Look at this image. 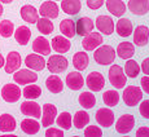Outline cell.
I'll list each match as a JSON object with an SVG mask.
<instances>
[{"instance_id": "obj_1", "label": "cell", "mask_w": 149, "mask_h": 137, "mask_svg": "<svg viewBox=\"0 0 149 137\" xmlns=\"http://www.w3.org/2000/svg\"><path fill=\"white\" fill-rule=\"evenodd\" d=\"M116 58V51L110 45H99L93 53V60L99 65H110Z\"/></svg>"}, {"instance_id": "obj_2", "label": "cell", "mask_w": 149, "mask_h": 137, "mask_svg": "<svg viewBox=\"0 0 149 137\" xmlns=\"http://www.w3.org/2000/svg\"><path fill=\"white\" fill-rule=\"evenodd\" d=\"M143 98V92L141 88L136 87V85H128L123 91V101L127 106H135L139 105Z\"/></svg>"}, {"instance_id": "obj_3", "label": "cell", "mask_w": 149, "mask_h": 137, "mask_svg": "<svg viewBox=\"0 0 149 137\" xmlns=\"http://www.w3.org/2000/svg\"><path fill=\"white\" fill-rule=\"evenodd\" d=\"M109 82L117 89L123 88L126 85L127 78H126V74L123 73V68L121 66H118V65L110 66V68H109Z\"/></svg>"}, {"instance_id": "obj_4", "label": "cell", "mask_w": 149, "mask_h": 137, "mask_svg": "<svg viewBox=\"0 0 149 137\" xmlns=\"http://www.w3.org/2000/svg\"><path fill=\"white\" fill-rule=\"evenodd\" d=\"M68 60L61 55H53L48 58V62H45V66L52 74H60L68 68Z\"/></svg>"}, {"instance_id": "obj_5", "label": "cell", "mask_w": 149, "mask_h": 137, "mask_svg": "<svg viewBox=\"0 0 149 137\" xmlns=\"http://www.w3.org/2000/svg\"><path fill=\"white\" fill-rule=\"evenodd\" d=\"M21 89L17 84H5L4 87L1 88V97L4 101L7 102H17L21 97Z\"/></svg>"}, {"instance_id": "obj_6", "label": "cell", "mask_w": 149, "mask_h": 137, "mask_svg": "<svg viewBox=\"0 0 149 137\" xmlns=\"http://www.w3.org/2000/svg\"><path fill=\"white\" fill-rule=\"evenodd\" d=\"M86 85L93 92H99L104 88L105 85V79L102 76L101 73L99 71H92L91 74H88L87 79H86Z\"/></svg>"}, {"instance_id": "obj_7", "label": "cell", "mask_w": 149, "mask_h": 137, "mask_svg": "<svg viewBox=\"0 0 149 137\" xmlns=\"http://www.w3.org/2000/svg\"><path fill=\"white\" fill-rule=\"evenodd\" d=\"M134 125H135V118H134V115H131V114H125V115H122L121 118L117 120L116 129H117V132L121 133V135H126V133L132 131Z\"/></svg>"}, {"instance_id": "obj_8", "label": "cell", "mask_w": 149, "mask_h": 137, "mask_svg": "<svg viewBox=\"0 0 149 137\" xmlns=\"http://www.w3.org/2000/svg\"><path fill=\"white\" fill-rule=\"evenodd\" d=\"M13 80L17 84H30V83H35L38 80V74L34 71L27 70V68H22L18 70L16 74H13Z\"/></svg>"}, {"instance_id": "obj_9", "label": "cell", "mask_w": 149, "mask_h": 137, "mask_svg": "<svg viewBox=\"0 0 149 137\" xmlns=\"http://www.w3.org/2000/svg\"><path fill=\"white\" fill-rule=\"evenodd\" d=\"M95 118H96L97 123L105 128L110 127L114 123V113L110 109H107V107H102V109L97 110Z\"/></svg>"}, {"instance_id": "obj_10", "label": "cell", "mask_w": 149, "mask_h": 137, "mask_svg": "<svg viewBox=\"0 0 149 137\" xmlns=\"http://www.w3.org/2000/svg\"><path fill=\"white\" fill-rule=\"evenodd\" d=\"M102 43V36L100 33H92L91 31L88 35H86L82 40V47L86 51H95L99 45Z\"/></svg>"}, {"instance_id": "obj_11", "label": "cell", "mask_w": 149, "mask_h": 137, "mask_svg": "<svg viewBox=\"0 0 149 137\" xmlns=\"http://www.w3.org/2000/svg\"><path fill=\"white\" fill-rule=\"evenodd\" d=\"M21 66V56L18 52H10L8 53L7 60L4 62V70L7 74H13Z\"/></svg>"}, {"instance_id": "obj_12", "label": "cell", "mask_w": 149, "mask_h": 137, "mask_svg": "<svg viewBox=\"0 0 149 137\" xmlns=\"http://www.w3.org/2000/svg\"><path fill=\"white\" fill-rule=\"evenodd\" d=\"M96 27L99 33L105 35H111L114 31V21L109 16H99L96 18Z\"/></svg>"}, {"instance_id": "obj_13", "label": "cell", "mask_w": 149, "mask_h": 137, "mask_svg": "<svg viewBox=\"0 0 149 137\" xmlns=\"http://www.w3.org/2000/svg\"><path fill=\"white\" fill-rule=\"evenodd\" d=\"M127 7L131 13L136 16H144L149 12V0H128Z\"/></svg>"}, {"instance_id": "obj_14", "label": "cell", "mask_w": 149, "mask_h": 137, "mask_svg": "<svg viewBox=\"0 0 149 137\" xmlns=\"http://www.w3.org/2000/svg\"><path fill=\"white\" fill-rule=\"evenodd\" d=\"M57 115V109L56 106L52 104H45L43 106V114H42V125L43 127H47L48 125H52L54 119Z\"/></svg>"}, {"instance_id": "obj_15", "label": "cell", "mask_w": 149, "mask_h": 137, "mask_svg": "<svg viewBox=\"0 0 149 137\" xmlns=\"http://www.w3.org/2000/svg\"><path fill=\"white\" fill-rule=\"evenodd\" d=\"M58 5L54 1H44L39 8V14L45 18H57L58 17Z\"/></svg>"}, {"instance_id": "obj_16", "label": "cell", "mask_w": 149, "mask_h": 137, "mask_svg": "<svg viewBox=\"0 0 149 137\" xmlns=\"http://www.w3.org/2000/svg\"><path fill=\"white\" fill-rule=\"evenodd\" d=\"M21 113L24 115L31 116V118H40L42 116V109L36 102L34 101H25L21 104Z\"/></svg>"}, {"instance_id": "obj_17", "label": "cell", "mask_w": 149, "mask_h": 137, "mask_svg": "<svg viewBox=\"0 0 149 137\" xmlns=\"http://www.w3.org/2000/svg\"><path fill=\"white\" fill-rule=\"evenodd\" d=\"M134 33V43L139 47H144V45L148 44L149 40V28L144 25H140L135 28Z\"/></svg>"}, {"instance_id": "obj_18", "label": "cell", "mask_w": 149, "mask_h": 137, "mask_svg": "<svg viewBox=\"0 0 149 137\" xmlns=\"http://www.w3.org/2000/svg\"><path fill=\"white\" fill-rule=\"evenodd\" d=\"M93 27H95V25H93L92 19L88 17H82L75 24V33L81 36H86L93 30Z\"/></svg>"}, {"instance_id": "obj_19", "label": "cell", "mask_w": 149, "mask_h": 137, "mask_svg": "<svg viewBox=\"0 0 149 137\" xmlns=\"http://www.w3.org/2000/svg\"><path fill=\"white\" fill-rule=\"evenodd\" d=\"M25 65L31 68V70L35 71H40L45 67V61L42 57V55H36V53H33V55H29L25 58Z\"/></svg>"}, {"instance_id": "obj_20", "label": "cell", "mask_w": 149, "mask_h": 137, "mask_svg": "<svg viewBox=\"0 0 149 137\" xmlns=\"http://www.w3.org/2000/svg\"><path fill=\"white\" fill-rule=\"evenodd\" d=\"M66 85L73 91H79L84 85V79L79 71L69 73L66 76Z\"/></svg>"}, {"instance_id": "obj_21", "label": "cell", "mask_w": 149, "mask_h": 137, "mask_svg": "<svg viewBox=\"0 0 149 137\" xmlns=\"http://www.w3.org/2000/svg\"><path fill=\"white\" fill-rule=\"evenodd\" d=\"M114 28L117 30L118 35L122 36V38H127V36H130L134 31L132 22H131L128 18H121V17H119L118 22H117V25L114 26Z\"/></svg>"}, {"instance_id": "obj_22", "label": "cell", "mask_w": 149, "mask_h": 137, "mask_svg": "<svg viewBox=\"0 0 149 137\" xmlns=\"http://www.w3.org/2000/svg\"><path fill=\"white\" fill-rule=\"evenodd\" d=\"M33 51L42 56H48L51 53V43L44 36H38L33 43Z\"/></svg>"}, {"instance_id": "obj_23", "label": "cell", "mask_w": 149, "mask_h": 137, "mask_svg": "<svg viewBox=\"0 0 149 137\" xmlns=\"http://www.w3.org/2000/svg\"><path fill=\"white\" fill-rule=\"evenodd\" d=\"M51 44H52L51 47H52L57 53H66L71 47L70 42H69V38H66V36H61V35L54 36L52 39V42H51Z\"/></svg>"}, {"instance_id": "obj_24", "label": "cell", "mask_w": 149, "mask_h": 137, "mask_svg": "<svg viewBox=\"0 0 149 137\" xmlns=\"http://www.w3.org/2000/svg\"><path fill=\"white\" fill-rule=\"evenodd\" d=\"M107 9L116 17H122L126 12V5L122 0H105Z\"/></svg>"}, {"instance_id": "obj_25", "label": "cell", "mask_w": 149, "mask_h": 137, "mask_svg": "<svg viewBox=\"0 0 149 137\" xmlns=\"http://www.w3.org/2000/svg\"><path fill=\"white\" fill-rule=\"evenodd\" d=\"M21 17L24 21L29 22V24H36V21L39 18V12L36 10L35 7L26 4L21 8Z\"/></svg>"}, {"instance_id": "obj_26", "label": "cell", "mask_w": 149, "mask_h": 137, "mask_svg": "<svg viewBox=\"0 0 149 137\" xmlns=\"http://www.w3.org/2000/svg\"><path fill=\"white\" fill-rule=\"evenodd\" d=\"M116 53L118 55L119 58L128 60L135 55V47H134V44L130 42H122V43H119L118 47H117Z\"/></svg>"}, {"instance_id": "obj_27", "label": "cell", "mask_w": 149, "mask_h": 137, "mask_svg": "<svg viewBox=\"0 0 149 137\" xmlns=\"http://www.w3.org/2000/svg\"><path fill=\"white\" fill-rule=\"evenodd\" d=\"M16 127V119L10 114L0 115V132H13Z\"/></svg>"}, {"instance_id": "obj_28", "label": "cell", "mask_w": 149, "mask_h": 137, "mask_svg": "<svg viewBox=\"0 0 149 137\" xmlns=\"http://www.w3.org/2000/svg\"><path fill=\"white\" fill-rule=\"evenodd\" d=\"M45 87H47V89L49 91V92L60 93V92H62V89H64V83H62V80L60 79V76L51 75V76H48L47 80H45Z\"/></svg>"}, {"instance_id": "obj_29", "label": "cell", "mask_w": 149, "mask_h": 137, "mask_svg": "<svg viewBox=\"0 0 149 137\" xmlns=\"http://www.w3.org/2000/svg\"><path fill=\"white\" fill-rule=\"evenodd\" d=\"M82 3L79 0H61V9L66 14H77L81 10Z\"/></svg>"}, {"instance_id": "obj_30", "label": "cell", "mask_w": 149, "mask_h": 137, "mask_svg": "<svg viewBox=\"0 0 149 137\" xmlns=\"http://www.w3.org/2000/svg\"><path fill=\"white\" fill-rule=\"evenodd\" d=\"M88 64H90V58H88V55L86 52H77L73 56V65L78 71L86 70Z\"/></svg>"}, {"instance_id": "obj_31", "label": "cell", "mask_w": 149, "mask_h": 137, "mask_svg": "<svg viewBox=\"0 0 149 137\" xmlns=\"http://www.w3.org/2000/svg\"><path fill=\"white\" fill-rule=\"evenodd\" d=\"M31 38V31L27 26H19L14 31V39L19 45H26Z\"/></svg>"}, {"instance_id": "obj_32", "label": "cell", "mask_w": 149, "mask_h": 137, "mask_svg": "<svg viewBox=\"0 0 149 137\" xmlns=\"http://www.w3.org/2000/svg\"><path fill=\"white\" fill-rule=\"evenodd\" d=\"M60 31L62 33V35L66 36V38H74L77 35L75 33V22L73 19H62L61 24H60Z\"/></svg>"}, {"instance_id": "obj_33", "label": "cell", "mask_w": 149, "mask_h": 137, "mask_svg": "<svg viewBox=\"0 0 149 137\" xmlns=\"http://www.w3.org/2000/svg\"><path fill=\"white\" fill-rule=\"evenodd\" d=\"M21 129L27 135H36L40 129V124L35 119H24L21 122Z\"/></svg>"}, {"instance_id": "obj_34", "label": "cell", "mask_w": 149, "mask_h": 137, "mask_svg": "<svg viewBox=\"0 0 149 137\" xmlns=\"http://www.w3.org/2000/svg\"><path fill=\"white\" fill-rule=\"evenodd\" d=\"M36 27H38L39 33H42L43 35H49L53 31L52 21H51V18H45V17L38 18V21H36Z\"/></svg>"}, {"instance_id": "obj_35", "label": "cell", "mask_w": 149, "mask_h": 137, "mask_svg": "<svg viewBox=\"0 0 149 137\" xmlns=\"http://www.w3.org/2000/svg\"><path fill=\"white\" fill-rule=\"evenodd\" d=\"M79 104L83 109H92L96 104V98L91 92H83L79 95Z\"/></svg>"}, {"instance_id": "obj_36", "label": "cell", "mask_w": 149, "mask_h": 137, "mask_svg": "<svg viewBox=\"0 0 149 137\" xmlns=\"http://www.w3.org/2000/svg\"><path fill=\"white\" fill-rule=\"evenodd\" d=\"M140 73V66L139 64L135 61V60H127V62H126L125 65V74L128 76V78H136L137 75H139Z\"/></svg>"}, {"instance_id": "obj_37", "label": "cell", "mask_w": 149, "mask_h": 137, "mask_svg": "<svg viewBox=\"0 0 149 137\" xmlns=\"http://www.w3.org/2000/svg\"><path fill=\"white\" fill-rule=\"evenodd\" d=\"M42 95V88L36 84H31L24 88V97L27 100H35L39 98Z\"/></svg>"}, {"instance_id": "obj_38", "label": "cell", "mask_w": 149, "mask_h": 137, "mask_svg": "<svg viewBox=\"0 0 149 137\" xmlns=\"http://www.w3.org/2000/svg\"><path fill=\"white\" fill-rule=\"evenodd\" d=\"M74 125H75L78 129H83L88 123H90V115H88L86 111H78V113L74 115Z\"/></svg>"}, {"instance_id": "obj_39", "label": "cell", "mask_w": 149, "mask_h": 137, "mask_svg": "<svg viewBox=\"0 0 149 137\" xmlns=\"http://www.w3.org/2000/svg\"><path fill=\"white\" fill-rule=\"evenodd\" d=\"M102 100H104V104L109 107L117 106L119 101V95L117 91H107V92L102 95Z\"/></svg>"}, {"instance_id": "obj_40", "label": "cell", "mask_w": 149, "mask_h": 137, "mask_svg": "<svg viewBox=\"0 0 149 137\" xmlns=\"http://www.w3.org/2000/svg\"><path fill=\"white\" fill-rule=\"evenodd\" d=\"M14 33V25L9 19H3L0 22V35L3 38H10Z\"/></svg>"}, {"instance_id": "obj_41", "label": "cell", "mask_w": 149, "mask_h": 137, "mask_svg": "<svg viewBox=\"0 0 149 137\" xmlns=\"http://www.w3.org/2000/svg\"><path fill=\"white\" fill-rule=\"evenodd\" d=\"M56 122H57V125H58L60 128H62V129H70L71 128V115H70V113H68V111L61 113L58 115V118L56 119Z\"/></svg>"}, {"instance_id": "obj_42", "label": "cell", "mask_w": 149, "mask_h": 137, "mask_svg": "<svg viewBox=\"0 0 149 137\" xmlns=\"http://www.w3.org/2000/svg\"><path fill=\"white\" fill-rule=\"evenodd\" d=\"M84 136L86 137H101L102 131L97 125H88L84 129Z\"/></svg>"}, {"instance_id": "obj_43", "label": "cell", "mask_w": 149, "mask_h": 137, "mask_svg": "<svg viewBox=\"0 0 149 137\" xmlns=\"http://www.w3.org/2000/svg\"><path fill=\"white\" fill-rule=\"evenodd\" d=\"M141 105H140V114H141L143 118L149 119V100H144V101H140Z\"/></svg>"}, {"instance_id": "obj_44", "label": "cell", "mask_w": 149, "mask_h": 137, "mask_svg": "<svg viewBox=\"0 0 149 137\" xmlns=\"http://www.w3.org/2000/svg\"><path fill=\"white\" fill-rule=\"evenodd\" d=\"M45 136L47 137H62L64 136V132H62V129H58V128H48L45 131Z\"/></svg>"}, {"instance_id": "obj_45", "label": "cell", "mask_w": 149, "mask_h": 137, "mask_svg": "<svg viewBox=\"0 0 149 137\" xmlns=\"http://www.w3.org/2000/svg\"><path fill=\"white\" fill-rule=\"evenodd\" d=\"M105 3V0H87V7L91 9H99L100 7H102Z\"/></svg>"}, {"instance_id": "obj_46", "label": "cell", "mask_w": 149, "mask_h": 137, "mask_svg": "<svg viewBox=\"0 0 149 137\" xmlns=\"http://www.w3.org/2000/svg\"><path fill=\"white\" fill-rule=\"evenodd\" d=\"M140 84H141V88L143 91H144L145 93H148L149 95V76L145 75L141 78V82H140Z\"/></svg>"}, {"instance_id": "obj_47", "label": "cell", "mask_w": 149, "mask_h": 137, "mask_svg": "<svg viewBox=\"0 0 149 137\" xmlns=\"http://www.w3.org/2000/svg\"><path fill=\"white\" fill-rule=\"evenodd\" d=\"M137 137H149V128L148 127H140L136 131Z\"/></svg>"}, {"instance_id": "obj_48", "label": "cell", "mask_w": 149, "mask_h": 137, "mask_svg": "<svg viewBox=\"0 0 149 137\" xmlns=\"http://www.w3.org/2000/svg\"><path fill=\"white\" fill-rule=\"evenodd\" d=\"M141 70L145 75L149 76V57H147V58L141 62Z\"/></svg>"}, {"instance_id": "obj_49", "label": "cell", "mask_w": 149, "mask_h": 137, "mask_svg": "<svg viewBox=\"0 0 149 137\" xmlns=\"http://www.w3.org/2000/svg\"><path fill=\"white\" fill-rule=\"evenodd\" d=\"M4 62H5L4 57H3V55H1V53H0V68H1L3 66H4Z\"/></svg>"}, {"instance_id": "obj_50", "label": "cell", "mask_w": 149, "mask_h": 137, "mask_svg": "<svg viewBox=\"0 0 149 137\" xmlns=\"http://www.w3.org/2000/svg\"><path fill=\"white\" fill-rule=\"evenodd\" d=\"M1 3H4V4H9V3H12L13 0H0Z\"/></svg>"}, {"instance_id": "obj_51", "label": "cell", "mask_w": 149, "mask_h": 137, "mask_svg": "<svg viewBox=\"0 0 149 137\" xmlns=\"http://www.w3.org/2000/svg\"><path fill=\"white\" fill-rule=\"evenodd\" d=\"M3 12H4V9H3V5H1V3H0V16L3 14Z\"/></svg>"}]
</instances>
